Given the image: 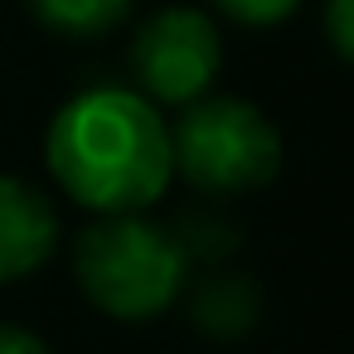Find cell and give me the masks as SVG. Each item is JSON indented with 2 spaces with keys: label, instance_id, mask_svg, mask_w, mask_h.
<instances>
[{
  "label": "cell",
  "instance_id": "1",
  "mask_svg": "<svg viewBox=\"0 0 354 354\" xmlns=\"http://www.w3.org/2000/svg\"><path fill=\"white\" fill-rule=\"evenodd\" d=\"M54 180L97 214H136L170 185L175 151L160 112L127 88H88L59 107L44 141Z\"/></svg>",
  "mask_w": 354,
  "mask_h": 354
},
{
  "label": "cell",
  "instance_id": "2",
  "mask_svg": "<svg viewBox=\"0 0 354 354\" xmlns=\"http://www.w3.org/2000/svg\"><path fill=\"white\" fill-rule=\"evenodd\" d=\"M73 272L97 310L117 320H151L180 296L189 277V252L175 233L136 214H102V223L78 238Z\"/></svg>",
  "mask_w": 354,
  "mask_h": 354
},
{
  "label": "cell",
  "instance_id": "3",
  "mask_svg": "<svg viewBox=\"0 0 354 354\" xmlns=\"http://www.w3.org/2000/svg\"><path fill=\"white\" fill-rule=\"evenodd\" d=\"M175 170H185L189 185L214 194L257 189L281 165V136L277 127L243 97H194L185 122L170 136Z\"/></svg>",
  "mask_w": 354,
  "mask_h": 354
},
{
  "label": "cell",
  "instance_id": "4",
  "mask_svg": "<svg viewBox=\"0 0 354 354\" xmlns=\"http://www.w3.org/2000/svg\"><path fill=\"white\" fill-rule=\"evenodd\" d=\"M218 64H223L218 25L194 6H170L160 15H151L131 44V68H136L141 88L160 102L204 97L209 83L218 78Z\"/></svg>",
  "mask_w": 354,
  "mask_h": 354
},
{
  "label": "cell",
  "instance_id": "5",
  "mask_svg": "<svg viewBox=\"0 0 354 354\" xmlns=\"http://www.w3.org/2000/svg\"><path fill=\"white\" fill-rule=\"evenodd\" d=\"M54 243H59L54 204L35 185L0 175V281H20L35 267H44Z\"/></svg>",
  "mask_w": 354,
  "mask_h": 354
},
{
  "label": "cell",
  "instance_id": "6",
  "mask_svg": "<svg viewBox=\"0 0 354 354\" xmlns=\"http://www.w3.org/2000/svg\"><path fill=\"white\" fill-rule=\"evenodd\" d=\"M262 315V301H257V286L243 281V277H214L199 286L194 296V325L214 339H238L257 325Z\"/></svg>",
  "mask_w": 354,
  "mask_h": 354
},
{
  "label": "cell",
  "instance_id": "7",
  "mask_svg": "<svg viewBox=\"0 0 354 354\" xmlns=\"http://www.w3.org/2000/svg\"><path fill=\"white\" fill-rule=\"evenodd\" d=\"M25 6L44 30L68 35V39L107 35L131 15V0H25Z\"/></svg>",
  "mask_w": 354,
  "mask_h": 354
},
{
  "label": "cell",
  "instance_id": "8",
  "mask_svg": "<svg viewBox=\"0 0 354 354\" xmlns=\"http://www.w3.org/2000/svg\"><path fill=\"white\" fill-rule=\"evenodd\" d=\"M214 6H218L228 20H238V25L267 30V25H281L286 15H296L301 0H214Z\"/></svg>",
  "mask_w": 354,
  "mask_h": 354
},
{
  "label": "cell",
  "instance_id": "9",
  "mask_svg": "<svg viewBox=\"0 0 354 354\" xmlns=\"http://www.w3.org/2000/svg\"><path fill=\"white\" fill-rule=\"evenodd\" d=\"M325 35L354 64V0H325Z\"/></svg>",
  "mask_w": 354,
  "mask_h": 354
},
{
  "label": "cell",
  "instance_id": "10",
  "mask_svg": "<svg viewBox=\"0 0 354 354\" xmlns=\"http://www.w3.org/2000/svg\"><path fill=\"white\" fill-rule=\"evenodd\" d=\"M0 354H49V344H44L39 335L20 330V325H6V320H0Z\"/></svg>",
  "mask_w": 354,
  "mask_h": 354
}]
</instances>
